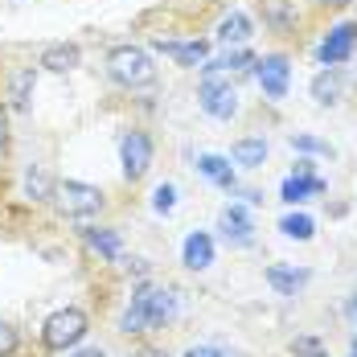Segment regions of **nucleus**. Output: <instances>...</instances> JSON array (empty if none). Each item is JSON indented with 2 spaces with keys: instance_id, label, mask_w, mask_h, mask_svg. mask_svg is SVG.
Listing matches in <instances>:
<instances>
[{
  "instance_id": "obj_1",
  "label": "nucleus",
  "mask_w": 357,
  "mask_h": 357,
  "mask_svg": "<svg viewBox=\"0 0 357 357\" xmlns=\"http://www.w3.org/2000/svg\"><path fill=\"white\" fill-rule=\"evenodd\" d=\"M173 312H177V300H173L169 287L140 284L136 296H132V308H128L123 321H119V328H123V333H144V328H156V324L173 321Z\"/></svg>"
},
{
  "instance_id": "obj_2",
  "label": "nucleus",
  "mask_w": 357,
  "mask_h": 357,
  "mask_svg": "<svg viewBox=\"0 0 357 357\" xmlns=\"http://www.w3.org/2000/svg\"><path fill=\"white\" fill-rule=\"evenodd\" d=\"M107 74L119 86H148L156 78V66L140 45H115L107 54Z\"/></svg>"
},
{
  "instance_id": "obj_3",
  "label": "nucleus",
  "mask_w": 357,
  "mask_h": 357,
  "mask_svg": "<svg viewBox=\"0 0 357 357\" xmlns=\"http://www.w3.org/2000/svg\"><path fill=\"white\" fill-rule=\"evenodd\" d=\"M86 337V312H78V308H62V312H54L45 328H41V341H45V349H70Z\"/></svg>"
},
{
  "instance_id": "obj_4",
  "label": "nucleus",
  "mask_w": 357,
  "mask_h": 357,
  "mask_svg": "<svg viewBox=\"0 0 357 357\" xmlns=\"http://www.w3.org/2000/svg\"><path fill=\"white\" fill-rule=\"evenodd\" d=\"M54 202L62 206V214L70 218H91L103 210V193L95 185H82V181H62L54 185Z\"/></svg>"
},
{
  "instance_id": "obj_5",
  "label": "nucleus",
  "mask_w": 357,
  "mask_h": 357,
  "mask_svg": "<svg viewBox=\"0 0 357 357\" xmlns=\"http://www.w3.org/2000/svg\"><path fill=\"white\" fill-rule=\"evenodd\" d=\"M119 156H123V177L140 181L148 169H152V140L144 132H128L119 140Z\"/></svg>"
},
{
  "instance_id": "obj_6",
  "label": "nucleus",
  "mask_w": 357,
  "mask_h": 357,
  "mask_svg": "<svg viewBox=\"0 0 357 357\" xmlns=\"http://www.w3.org/2000/svg\"><path fill=\"white\" fill-rule=\"evenodd\" d=\"M202 111L214 115V119H234V115H238V91H234L230 82L206 78V82H202Z\"/></svg>"
},
{
  "instance_id": "obj_7",
  "label": "nucleus",
  "mask_w": 357,
  "mask_h": 357,
  "mask_svg": "<svg viewBox=\"0 0 357 357\" xmlns=\"http://www.w3.org/2000/svg\"><path fill=\"white\" fill-rule=\"evenodd\" d=\"M255 74H259V86L267 99H284L287 95V78H291V66H287L284 54H267L255 62Z\"/></svg>"
},
{
  "instance_id": "obj_8",
  "label": "nucleus",
  "mask_w": 357,
  "mask_h": 357,
  "mask_svg": "<svg viewBox=\"0 0 357 357\" xmlns=\"http://www.w3.org/2000/svg\"><path fill=\"white\" fill-rule=\"evenodd\" d=\"M354 45H357V25H354V21H345V25H337L333 33L324 37L321 62H324V66H341V62L354 54Z\"/></svg>"
},
{
  "instance_id": "obj_9",
  "label": "nucleus",
  "mask_w": 357,
  "mask_h": 357,
  "mask_svg": "<svg viewBox=\"0 0 357 357\" xmlns=\"http://www.w3.org/2000/svg\"><path fill=\"white\" fill-rule=\"evenodd\" d=\"M218 230L226 234V243H234V247H250L255 243V226H250V218L247 210H238V206H226L222 210V218H218Z\"/></svg>"
},
{
  "instance_id": "obj_10",
  "label": "nucleus",
  "mask_w": 357,
  "mask_h": 357,
  "mask_svg": "<svg viewBox=\"0 0 357 357\" xmlns=\"http://www.w3.org/2000/svg\"><path fill=\"white\" fill-rule=\"evenodd\" d=\"M156 50H160V54H169L177 66H202V62H206V54H210V45H206V41H156Z\"/></svg>"
},
{
  "instance_id": "obj_11",
  "label": "nucleus",
  "mask_w": 357,
  "mask_h": 357,
  "mask_svg": "<svg viewBox=\"0 0 357 357\" xmlns=\"http://www.w3.org/2000/svg\"><path fill=\"white\" fill-rule=\"evenodd\" d=\"M181 255H185V267L189 271H206L210 263H214V243H210V234H189L185 238V247H181Z\"/></svg>"
},
{
  "instance_id": "obj_12",
  "label": "nucleus",
  "mask_w": 357,
  "mask_h": 357,
  "mask_svg": "<svg viewBox=\"0 0 357 357\" xmlns=\"http://www.w3.org/2000/svg\"><path fill=\"white\" fill-rule=\"evenodd\" d=\"M341 86H345L341 70H337V66H328V70H321L317 78H312V99H317L321 107H333V103L341 99Z\"/></svg>"
},
{
  "instance_id": "obj_13",
  "label": "nucleus",
  "mask_w": 357,
  "mask_h": 357,
  "mask_svg": "<svg viewBox=\"0 0 357 357\" xmlns=\"http://www.w3.org/2000/svg\"><path fill=\"white\" fill-rule=\"evenodd\" d=\"M197 173L206 181H214L222 189H234L238 181H234V169H230V160L226 156H214V152H206V156H197Z\"/></svg>"
},
{
  "instance_id": "obj_14",
  "label": "nucleus",
  "mask_w": 357,
  "mask_h": 357,
  "mask_svg": "<svg viewBox=\"0 0 357 357\" xmlns=\"http://www.w3.org/2000/svg\"><path fill=\"white\" fill-rule=\"evenodd\" d=\"M33 86H37V70L25 66L8 78V99H13V111H29V99H33Z\"/></svg>"
},
{
  "instance_id": "obj_15",
  "label": "nucleus",
  "mask_w": 357,
  "mask_h": 357,
  "mask_svg": "<svg viewBox=\"0 0 357 357\" xmlns=\"http://www.w3.org/2000/svg\"><path fill=\"white\" fill-rule=\"evenodd\" d=\"M78 45H70V41H58V45H50L45 54H41V66L45 70H54V74H66V70H74L78 66Z\"/></svg>"
},
{
  "instance_id": "obj_16",
  "label": "nucleus",
  "mask_w": 357,
  "mask_h": 357,
  "mask_svg": "<svg viewBox=\"0 0 357 357\" xmlns=\"http://www.w3.org/2000/svg\"><path fill=\"white\" fill-rule=\"evenodd\" d=\"M312 193H324V181L321 177H312V173H296V177H287L284 181V189H280V197L284 202H304V197H312Z\"/></svg>"
},
{
  "instance_id": "obj_17",
  "label": "nucleus",
  "mask_w": 357,
  "mask_h": 357,
  "mask_svg": "<svg viewBox=\"0 0 357 357\" xmlns=\"http://www.w3.org/2000/svg\"><path fill=\"white\" fill-rule=\"evenodd\" d=\"M247 37H250V17L247 13L222 17V25H218V41H222V45H243Z\"/></svg>"
},
{
  "instance_id": "obj_18",
  "label": "nucleus",
  "mask_w": 357,
  "mask_h": 357,
  "mask_svg": "<svg viewBox=\"0 0 357 357\" xmlns=\"http://www.w3.org/2000/svg\"><path fill=\"white\" fill-rule=\"evenodd\" d=\"M267 284L280 296H296V287L308 284V271H291V267H267Z\"/></svg>"
},
{
  "instance_id": "obj_19",
  "label": "nucleus",
  "mask_w": 357,
  "mask_h": 357,
  "mask_svg": "<svg viewBox=\"0 0 357 357\" xmlns=\"http://www.w3.org/2000/svg\"><path fill=\"white\" fill-rule=\"evenodd\" d=\"M230 160L243 165V169H259V165L267 160V144L263 140H238L230 148Z\"/></svg>"
},
{
  "instance_id": "obj_20",
  "label": "nucleus",
  "mask_w": 357,
  "mask_h": 357,
  "mask_svg": "<svg viewBox=\"0 0 357 357\" xmlns=\"http://www.w3.org/2000/svg\"><path fill=\"white\" fill-rule=\"evenodd\" d=\"M82 243L103 259H119V234L115 230H82Z\"/></svg>"
},
{
  "instance_id": "obj_21",
  "label": "nucleus",
  "mask_w": 357,
  "mask_h": 357,
  "mask_svg": "<svg viewBox=\"0 0 357 357\" xmlns=\"http://www.w3.org/2000/svg\"><path fill=\"white\" fill-rule=\"evenodd\" d=\"M25 193H29L33 202H50V197H54V181H50V173H45L41 165H33V169L25 173Z\"/></svg>"
},
{
  "instance_id": "obj_22",
  "label": "nucleus",
  "mask_w": 357,
  "mask_h": 357,
  "mask_svg": "<svg viewBox=\"0 0 357 357\" xmlns=\"http://www.w3.org/2000/svg\"><path fill=\"white\" fill-rule=\"evenodd\" d=\"M280 230H284L287 238H296V243H308L312 230H317V222H312L308 214H287L284 222H280Z\"/></svg>"
},
{
  "instance_id": "obj_23",
  "label": "nucleus",
  "mask_w": 357,
  "mask_h": 357,
  "mask_svg": "<svg viewBox=\"0 0 357 357\" xmlns=\"http://www.w3.org/2000/svg\"><path fill=\"white\" fill-rule=\"evenodd\" d=\"M152 206H156V214H173V210H177V189H173L169 181H165V185H156Z\"/></svg>"
},
{
  "instance_id": "obj_24",
  "label": "nucleus",
  "mask_w": 357,
  "mask_h": 357,
  "mask_svg": "<svg viewBox=\"0 0 357 357\" xmlns=\"http://www.w3.org/2000/svg\"><path fill=\"white\" fill-rule=\"evenodd\" d=\"M291 354L296 357H328V349H324V341H317V337H296L291 341Z\"/></svg>"
},
{
  "instance_id": "obj_25",
  "label": "nucleus",
  "mask_w": 357,
  "mask_h": 357,
  "mask_svg": "<svg viewBox=\"0 0 357 357\" xmlns=\"http://www.w3.org/2000/svg\"><path fill=\"white\" fill-rule=\"evenodd\" d=\"M291 148H300V152H324V156H333V148L317 136H308V132H300V136H291Z\"/></svg>"
},
{
  "instance_id": "obj_26",
  "label": "nucleus",
  "mask_w": 357,
  "mask_h": 357,
  "mask_svg": "<svg viewBox=\"0 0 357 357\" xmlns=\"http://www.w3.org/2000/svg\"><path fill=\"white\" fill-rule=\"evenodd\" d=\"M17 345H21L17 328H13L8 321H0V357H13V354H17Z\"/></svg>"
},
{
  "instance_id": "obj_27",
  "label": "nucleus",
  "mask_w": 357,
  "mask_h": 357,
  "mask_svg": "<svg viewBox=\"0 0 357 357\" xmlns=\"http://www.w3.org/2000/svg\"><path fill=\"white\" fill-rule=\"evenodd\" d=\"M267 17H271V25H280V29H284V25H291V21H296V13L287 8L284 0H271V4H267Z\"/></svg>"
},
{
  "instance_id": "obj_28",
  "label": "nucleus",
  "mask_w": 357,
  "mask_h": 357,
  "mask_svg": "<svg viewBox=\"0 0 357 357\" xmlns=\"http://www.w3.org/2000/svg\"><path fill=\"white\" fill-rule=\"evenodd\" d=\"M185 357H222V349H214V345H197V349H189Z\"/></svg>"
},
{
  "instance_id": "obj_29",
  "label": "nucleus",
  "mask_w": 357,
  "mask_h": 357,
  "mask_svg": "<svg viewBox=\"0 0 357 357\" xmlns=\"http://www.w3.org/2000/svg\"><path fill=\"white\" fill-rule=\"evenodd\" d=\"M70 357H107V354H103V349H99V345H91V349H74Z\"/></svg>"
},
{
  "instance_id": "obj_30",
  "label": "nucleus",
  "mask_w": 357,
  "mask_h": 357,
  "mask_svg": "<svg viewBox=\"0 0 357 357\" xmlns=\"http://www.w3.org/2000/svg\"><path fill=\"white\" fill-rule=\"evenodd\" d=\"M132 357H169L165 349H152V345H144V349H136Z\"/></svg>"
},
{
  "instance_id": "obj_31",
  "label": "nucleus",
  "mask_w": 357,
  "mask_h": 357,
  "mask_svg": "<svg viewBox=\"0 0 357 357\" xmlns=\"http://www.w3.org/2000/svg\"><path fill=\"white\" fill-rule=\"evenodd\" d=\"M128 271H136V275H144V271H148V263H144V259H128Z\"/></svg>"
},
{
  "instance_id": "obj_32",
  "label": "nucleus",
  "mask_w": 357,
  "mask_h": 357,
  "mask_svg": "<svg viewBox=\"0 0 357 357\" xmlns=\"http://www.w3.org/2000/svg\"><path fill=\"white\" fill-rule=\"evenodd\" d=\"M324 4H333V8H345V4H349V0H324Z\"/></svg>"
},
{
  "instance_id": "obj_33",
  "label": "nucleus",
  "mask_w": 357,
  "mask_h": 357,
  "mask_svg": "<svg viewBox=\"0 0 357 357\" xmlns=\"http://www.w3.org/2000/svg\"><path fill=\"white\" fill-rule=\"evenodd\" d=\"M0 148H4V115H0Z\"/></svg>"
},
{
  "instance_id": "obj_34",
  "label": "nucleus",
  "mask_w": 357,
  "mask_h": 357,
  "mask_svg": "<svg viewBox=\"0 0 357 357\" xmlns=\"http://www.w3.org/2000/svg\"><path fill=\"white\" fill-rule=\"evenodd\" d=\"M349 317H354V321H357V300H354V304H349Z\"/></svg>"
}]
</instances>
